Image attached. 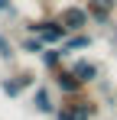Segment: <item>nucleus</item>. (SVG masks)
<instances>
[{
  "label": "nucleus",
  "instance_id": "1",
  "mask_svg": "<svg viewBox=\"0 0 117 120\" xmlns=\"http://www.w3.org/2000/svg\"><path fill=\"white\" fill-rule=\"evenodd\" d=\"M101 114V101L94 94L78 91V94H62L58 98V110H55V120H98Z\"/></svg>",
  "mask_w": 117,
  "mask_h": 120
},
{
  "label": "nucleus",
  "instance_id": "2",
  "mask_svg": "<svg viewBox=\"0 0 117 120\" xmlns=\"http://www.w3.org/2000/svg\"><path fill=\"white\" fill-rule=\"evenodd\" d=\"M36 88V71L33 68H20V71H10V75H3L0 78V94L10 101L23 98L26 91H33Z\"/></svg>",
  "mask_w": 117,
  "mask_h": 120
},
{
  "label": "nucleus",
  "instance_id": "3",
  "mask_svg": "<svg viewBox=\"0 0 117 120\" xmlns=\"http://www.w3.org/2000/svg\"><path fill=\"white\" fill-rule=\"evenodd\" d=\"M55 20L68 29V33H81V29H88L91 20H88V10H85V3H65V7H58L55 10Z\"/></svg>",
  "mask_w": 117,
  "mask_h": 120
},
{
  "label": "nucleus",
  "instance_id": "4",
  "mask_svg": "<svg viewBox=\"0 0 117 120\" xmlns=\"http://www.w3.org/2000/svg\"><path fill=\"white\" fill-rule=\"evenodd\" d=\"M29 104H33V110L39 117H55V110H58V101L52 98V88L39 84V81H36V88L29 91Z\"/></svg>",
  "mask_w": 117,
  "mask_h": 120
},
{
  "label": "nucleus",
  "instance_id": "5",
  "mask_svg": "<svg viewBox=\"0 0 117 120\" xmlns=\"http://www.w3.org/2000/svg\"><path fill=\"white\" fill-rule=\"evenodd\" d=\"M49 78H52V84H55V91H58V94H78V91H85L81 78H78L75 71L68 68V62H65V65H58V68L49 75Z\"/></svg>",
  "mask_w": 117,
  "mask_h": 120
},
{
  "label": "nucleus",
  "instance_id": "6",
  "mask_svg": "<svg viewBox=\"0 0 117 120\" xmlns=\"http://www.w3.org/2000/svg\"><path fill=\"white\" fill-rule=\"evenodd\" d=\"M88 20L94 26H111L114 23V0H85Z\"/></svg>",
  "mask_w": 117,
  "mask_h": 120
},
{
  "label": "nucleus",
  "instance_id": "7",
  "mask_svg": "<svg viewBox=\"0 0 117 120\" xmlns=\"http://www.w3.org/2000/svg\"><path fill=\"white\" fill-rule=\"evenodd\" d=\"M68 68L81 78L85 88H88V84H94V81H101V65H98L94 59H85V55H81V59H72V62H68Z\"/></svg>",
  "mask_w": 117,
  "mask_h": 120
},
{
  "label": "nucleus",
  "instance_id": "8",
  "mask_svg": "<svg viewBox=\"0 0 117 120\" xmlns=\"http://www.w3.org/2000/svg\"><path fill=\"white\" fill-rule=\"evenodd\" d=\"M91 45H94V36H91L88 29H81V33H68L58 49L65 52V59H72V55H78V52H88Z\"/></svg>",
  "mask_w": 117,
  "mask_h": 120
},
{
  "label": "nucleus",
  "instance_id": "9",
  "mask_svg": "<svg viewBox=\"0 0 117 120\" xmlns=\"http://www.w3.org/2000/svg\"><path fill=\"white\" fill-rule=\"evenodd\" d=\"M39 65H42V71H46V75H52L58 65H65V52H62L58 45H46V49H42V55H39Z\"/></svg>",
  "mask_w": 117,
  "mask_h": 120
},
{
  "label": "nucleus",
  "instance_id": "10",
  "mask_svg": "<svg viewBox=\"0 0 117 120\" xmlns=\"http://www.w3.org/2000/svg\"><path fill=\"white\" fill-rule=\"evenodd\" d=\"M42 49H46V42L39 39V36H29V33H26V36L16 42V52H23V55H33V59H39V55H42Z\"/></svg>",
  "mask_w": 117,
  "mask_h": 120
},
{
  "label": "nucleus",
  "instance_id": "11",
  "mask_svg": "<svg viewBox=\"0 0 117 120\" xmlns=\"http://www.w3.org/2000/svg\"><path fill=\"white\" fill-rule=\"evenodd\" d=\"M16 55H20V52H16V42L10 39L7 29H0V62H3V65H13Z\"/></svg>",
  "mask_w": 117,
  "mask_h": 120
},
{
  "label": "nucleus",
  "instance_id": "12",
  "mask_svg": "<svg viewBox=\"0 0 117 120\" xmlns=\"http://www.w3.org/2000/svg\"><path fill=\"white\" fill-rule=\"evenodd\" d=\"M0 20H20V10H16V0H0Z\"/></svg>",
  "mask_w": 117,
  "mask_h": 120
},
{
  "label": "nucleus",
  "instance_id": "13",
  "mask_svg": "<svg viewBox=\"0 0 117 120\" xmlns=\"http://www.w3.org/2000/svg\"><path fill=\"white\" fill-rule=\"evenodd\" d=\"M114 10H117V0H114Z\"/></svg>",
  "mask_w": 117,
  "mask_h": 120
},
{
  "label": "nucleus",
  "instance_id": "14",
  "mask_svg": "<svg viewBox=\"0 0 117 120\" xmlns=\"http://www.w3.org/2000/svg\"><path fill=\"white\" fill-rule=\"evenodd\" d=\"M107 120H117V117H107Z\"/></svg>",
  "mask_w": 117,
  "mask_h": 120
},
{
  "label": "nucleus",
  "instance_id": "15",
  "mask_svg": "<svg viewBox=\"0 0 117 120\" xmlns=\"http://www.w3.org/2000/svg\"><path fill=\"white\" fill-rule=\"evenodd\" d=\"M78 3H85V0H78Z\"/></svg>",
  "mask_w": 117,
  "mask_h": 120
}]
</instances>
